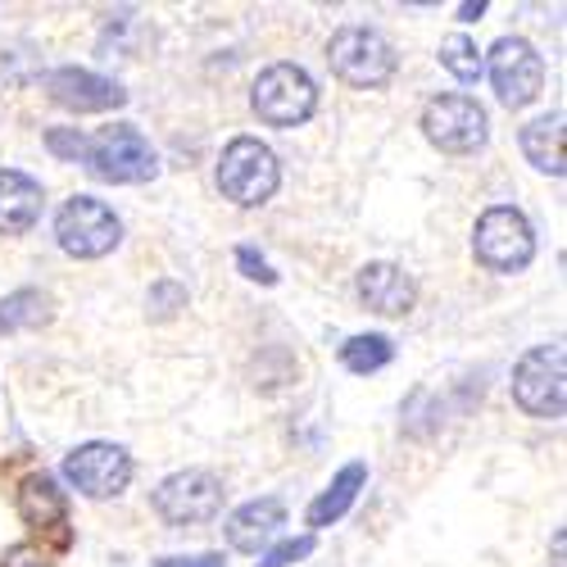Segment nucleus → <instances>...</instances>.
Listing matches in <instances>:
<instances>
[{"label":"nucleus","mask_w":567,"mask_h":567,"mask_svg":"<svg viewBox=\"0 0 567 567\" xmlns=\"http://www.w3.org/2000/svg\"><path fill=\"white\" fill-rule=\"evenodd\" d=\"M45 91H51L55 105H64L73 114H105V110L127 105V91L114 78H101L91 69H55L45 78Z\"/></svg>","instance_id":"f8f14e48"},{"label":"nucleus","mask_w":567,"mask_h":567,"mask_svg":"<svg viewBox=\"0 0 567 567\" xmlns=\"http://www.w3.org/2000/svg\"><path fill=\"white\" fill-rule=\"evenodd\" d=\"M472 255L491 272H523L536 259V227L517 205H491L472 231Z\"/></svg>","instance_id":"f257e3e1"},{"label":"nucleus","mask_w":567,"mask_h":567,"mask_svg":"<svg viewBox=\"0 0 567 567\" xmlns=\"http://www.w3.org/2000/svg\"><path fill=\"white\" fill-rule=\"evenodd\" d=\"M517 141H523V155H527L532 168H540L549 177H563L567 173V164H563V114L558 110L554 114H540L536 123H527Z\"/></svg>","instance_id":"a211bd4d"},{"label":"nucleus","mask_w":567,"mask_h":567,"mask_svg":"<svg viewBox=\"0 0 567 567\" xmlns=\"http://www.w3.org/2000/svg\"><path fill=\"white\" fill-rule=\"evenodd\" d=\"M441 64L458 78V82H477L482 78V51H477V41L463 37V32H450L441 41Z\"/></svg>","instance_id":"412c9836"},{"label":"nucleus","mask_w":567,"mask_h":567,"mask_svg":"<svg viewBox=\"0 0 567 567\" xmlns=\"http://www.w3.org/2000/svg\"><path fill=\"white\" fill-rule=\"evenodd\" d=\"M6 567H45V558H41V549H32V545H19V549L6 558Z\"/></svg>","instance_id":"bb28decb"},{"label":"nucleus","mask_w":567,"mask_h":567,"mask_svg":"<svg viewBox=\"0 0 567 567\" xmlns=\"http://www.w3.org/2000/svg\"><path fill=\"white\" fill-rule=\"evenodd\" d=\"M155 508L173 527L209 523V517H218V508H223V482L205 467L173 472V477H164L159 491H155Z\"/></svg>","instance_id":"9b49d317"},{"label":"nucleus","mask_w":567,"mask_h":567,"mask_svg":"<svg viewBox=\"0 0 567 567\" xmlns=\"http://www.w3.org/2000/svg\"><path fill=\"white\" fill-rule=\"evenodd\" d=\"M305 554H313V536H300V540H281L277 549H268V558L259 563V567H291L296 558H305Z\"/></svg>","instance_id":"5701e85b"},{"label":"nucleus","mask_w":567,"mask_h":567,"mask_svg":"<svg viewBox=\"0 0 567 567\" xmlns=\"http://www.w3.org/2000/svg\"><path fill=\"white\" fill-rule=\"evenodd\" d=\"M395 359V346H391V337H382V332H368V337H350L346 346H341V363L350 368V372H377V368H386Z\"/></svg>","instance_id":"aec40b11"},{"label":"nucleus","mask_w":567,"mask_h":567,"mask_svg":"<svg viewBox=\"0 0 567 567\" xmlns=\"http://www.w3.org/2000/svg\"><path fill=\"white\" fill-rule=\"evenodd\" d=\"M363 482H368V463H346V467L337 472V477H332V486H327V491L309 504V527H313V532H322V527L341 523V517L350 513V504L359 499Z\"/></svg>","instance_id":"f3484780"},{"label":"nucleus","mask_w":567,"mask_h":567,"mask_svg":"<svg viewBox=\"0 0 567 567\" xmlns=\"http://www.w3.org/2000/svg\"><path fill=\"white\" fill-rule=\"evenodd\" d=\"M86 141L91 136H82L78 127H51L45 132V146H51L55 155H64V159H86Z\"/></svg>","instance_id":"4be33fe9"},{"label":"nucleus","mask_w":567,"mask_h":567,"mask_svg":"<svg viewBox=\"0 0 567 567\" xmlns=\"http://www.w3.org/2000/svg\"><path fill=\"white\" fill-rule=\"evenodd\" d=\"M55 241L73 259H101V255H110L123 241V223H118V214L105 200L73 196L55 214Z\"/></svg>","instance_id":"423d86ee"},{"label":"nucleus","mask_w":567,"mask_h":567,"mask_svg":"<svg viewBox=\"0 0 567 567\" xmlns=\"http://www.w3.org/2000/svg\"><path fill=\"white\" fill-rule=\"evenodd\" d=\"M101 182H114V186H136V182H151L159 173V155L141 127L132 123H114L105 132H96L86 141V159H82Z\"/></svg>","instance_id":"7ed1b4c3"},{"label":"nucleus","mask_w":567,"mask_h":567,"mask_svg":"<svg viewBox=\"0 0 567 567\" xmlns=\"http://www.w3.org/2000/svg\"><path fill=\"white\" fill-rule=\"evenodd\" d=\"M41 182L19 173V168H0V231L19 236L41 218Z\"/></svg>","instance_id":"2eb2a0df"},{"label":"nucleus","mask_w":567,"mask_h":567,"mask_svg":"<svg viewBox=\"0 0 567 567\" xmlns=\"http://www.w3.org/2000/svg\"><path fill=\"white\" fill-rule=\"evenodd\" d=\"M354 287H359V300L382 318H404L417 305V281L400 264H386V259L363 264Z\"/></svg>","instance_id":"ddd939ff"},{"label":"nucleus","mask_w":567,"mask_h":567,"mask_svg":"<svg viewBox=\"0 0 567 567\" xmlns=\"http://www.w3.org/2000/svg\"><path fill=\"white\" fill-rule=\"evenodd\" d=\"M64 477L86 499H114L132 482V454L114 441H86L64 458Z\"/></svg>","instance_id":"9d476101"},{"label":"nucleus","mask_w":567,"mask_h":567,"mask_svg":"<svg viewBox=\"0 0 567 567\" xmlns=\"http://www.w3.org/2000/svg\"><path fill=\"white\" fill-rule=\"evenodd\" d=\"M236 264H241L246 268V277H255V281H264V287H272V281H277V272L250 250V246H241V250H236Z\"/></svg>","instance_id":"b1692460"},{"label":"nucleus","mask_w":567,"mask_h":567,"mask_svg":"<svg viewBox=\"0 0 567 567\" xmlns=\"http://www.w3.org/2000/svg\"><path fill=\"white\" fill-rule=\"evenodd\" d=\"M287 527V504L281 499H250L227 517V545L241 549V554H259L277 540V532Z\"/></svg>","instance_id":"4468645a"},{"label":"nucleus","mask_w":567,"mask_h":567,"mask_svg":"<svg viewBox=\"0 0 567 567\" xmlns=\"http://www.w3.org/2000/svg\"><path fill=\"white\" fill-rule=\"evenodd\" d=\"M250 110L268 127H300L318 110V86L300 64H268L250 86Z\"/></svg>","instance_id":"39448f33"},{"label":"nucleus","mask_w":567,"mask_h":567,"mask_svg":"<svg viewBox=\"0 0 567 567\" xmlns=\"http://www.w3.org/2000/svg\"><path fill=\"white\" fill-rule=\"evenodd\" d=\"M51 322V296L41 291H14L0 300V332H32V327Z\"/></svg>","instance_id":"6ab92c4d"},{"label":"nucleus","mask_w":567,"mask_h":567,"mask_svg":"<svg viewBox=\"0 0 567 567\" xmlns=\"http://www.w3.org/2000/svg\"><path fill=\"white\" fill-rule=\"evenodd\" d=\"M19 517L28 527H60L69 517V499L51 472H32L19 486Z\"/></svg>","instance_id":"dca6fc26"},{"label":"nucleus","mask_w":567,"mask_h":567,"mask_svg":"<svg viewBox=\"0 0 567 567\" xmlns=\"http://www.w3.org/2000/svg\"><path fill=\"white\" fill-rule=\"evenodd\" d=\"M277 186H281V164H277V155L264 146V141L236 136L231 146L223 151V159H218V192L231 205L259 209V205H268L277 196Z\"/></svg>","instance_id":"f03ea898"},{"label":"nucleus","mask_w":567,"mask_h":567,"mask_svg":"<svg viewBox=\"0 0 567 567\" xmlns=\"http://www.w3.org/2000/svg\"><path fill=\"white\" fill-rule=\"evenodd\" d=\"M554 567H563V532L554 536Z\"/></svg>","instance_id":"cd10ccee"},{"label":"nucleus","mask_w":567,"mask_h":567,"mask_svg":"<svg viewBox=\"0 0 567 567\" xmlns=\"http://www.w3.org/2000/svg\"><path fill=\"white\" fill-rule=\"evenodd\" d=\"M513 400L532 417H563L567 404V350L558 341L532 346L513 363Z\"/></svg>","instance_id":"20e7f679"},{"label":"nucleus","mask_w":567,"mask_h":567,"mask_svg":"<svg viewBox=\"0 0 567 567\" xmlns=\"http://www.w3.org/2000/svg\"><path fill=\"white\" fill-rule=\"evenodd\" d=\"M332 73L350 86H382L395 73V45L377 32V28H341L327 45Z\"/></svg>","instance_id":"6e6552de"},{"label":"nucleus","mask_w":567,"mask_h":567,"mask_svg":"<svg viewBox=\"0 0 567 567\" xmlns=\"http://www.w3.org/2000/svg\"><path fill=\"white\" fill-rule=\"evenodd\" d=\"M159 567H227L223 554H200V558H159Z\"/></svg>","instance_id":"a878e982"},{"label":"nucleus","mask_w":567,"mask_h":567,"mask_svg":"<svg viewBox=\"0 0 567 567\" xmlns=\"http://www.w3.org/2000/svg\"><path fill=\"white\" fill-rule=\"evenodd\" d=\"M182 300H186V296H182V287H173V281H159L151 309H155L159 318H168V313H173V305H182Z\"/></svg>","instance_id":"393cba45"},{"label":"nucleus","mask_w":567,"mask_h":567,"mask_svg":"<svg viewBox=\"0 0 567 567\" xmlns=\"http://www.w3.org/2000/svg\"><path fill=\"white\" fill-rule=\"evenodd\" d=\"M422 136L445 155H472L477 146H486L491 118L472 96H436L422 110Z\"/></svg>","instance_id":"1a4fd4ad"},{"label":"nucleus","mask_w":567,"mask_h":567,"mask_svg":"<svg viewBox=\"0 0 567 567\" xmlns=\"http://www.w3.org/2000/svg\"><path fill=\"white\" fill-rule=\"evenodd\" d=\"M486 69H491V86H495L499 105L527 110L532 101H540V91H545V60L536 55V45L527 37H499L491 45Z\"/></svg>","instance_id":"0eeeda50"}]
</instances>
